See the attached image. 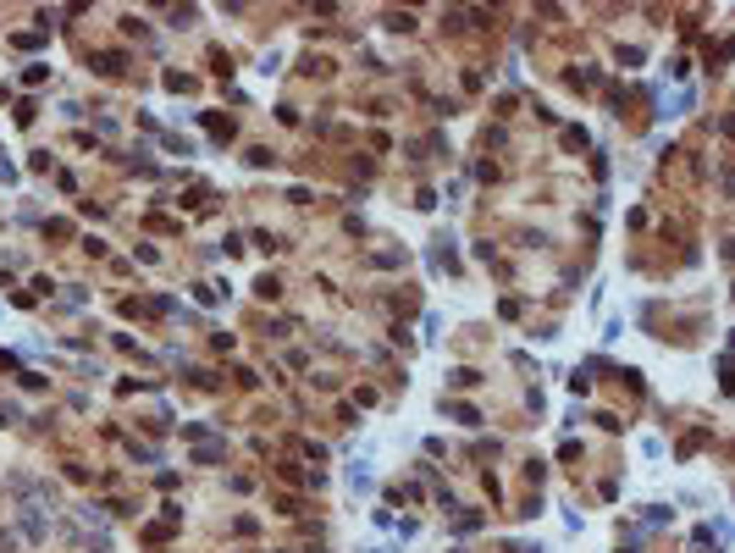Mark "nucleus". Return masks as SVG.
<instances>
[{
  "label": "nucleus",
  "instance_id": "nucleus-1",
  "mask_svg": "<svg viewBox=\"0 0 735 553\" xmlns=\"http://www.w3.org/2000/svg\"><path fill=\"white\" fill-rule=\"evenodd\" d=\"M6 492H11V504H17V537L22 542H50V520H56V487L50 482H34V476H22L11 470L6 476Z\"/></svg>",
  "mask_w": 735,
  "mask_h": 553
},
{
  "label": "nucleus",
  "instance_id": "nucleus-2",
  "mask_svg": "<svg viewBox=\"0 0 735 553\" xmlns=\"http://www.w3.org/2000/svg\"><path fill=\"white\" fill-rule=\"evenodd\" d=\"M94 66H100V72H105V78H116V72H122V50H105V56H94Z\"/></svg>",
  "mask_w": 735,
  "mask_h": 553
},
{
  "label": "nucleus",
  "instance_id": "nucleus-3",
  "mask_svg": "<svg viewBox=\"0 0 735 553\" xmlns=\"http://www.w3.org/2000/svg\"><path fill=\"white\" fill-rule=\"evenodd\" d=\"M221 454H227V448H216V443H199V448H194V459H199V465H216Z\"/></svg>",
  "mask_w": 735,
  "mask_h": 553
},
{
  "label": "nucleus",
  "instance_id": "nucleus-4",
  "mask_svg": "<svg viewBox=\"0 0 735 553\" xmlns=\"http://www.w3.org/2000/svg\"><path fill=\"white\" fill-rule=\"evenodd\" d=\"M254 294H260V299H276V294H282V282H276V276H260V282H254Z\"/></svg>",
  "mask_w": 735,
  "mask_h": 553
},
{
  "label": "nucleus",
  "instance_id": "nucleus-5",
  "mask_svg": "<svg viewBox=\"0 0 735 553\" xmlns=\"http://www.w3.org/2000/svg\"><path fill=\"white\" fill-rule=\"evenodd\" d=\"M387 28H393V34H409V28H415V17H409V11H393V17H387Z\"/></svg>",
  "mask_w": 735,
  "mask_h": 553
},
{
  "label": "nucleus",
  "instance_id": "nucleus-6",
  "mask_svg": "<svg viewBox=\"0 0 735 553\" xmlns=\"http://www.w3.org/2000/svg\"><path fill=\"white\" fill-rule=\"evenodd\" d=\"M476 382H481V377H476L470 365H459V371H454V387H476Z\"/></svg>",
  "mask_w": 735,
  "mask_h": 553
},
{
  "label": "nucleus",
  "instance_id": "nucleus-7",
  "mask_svg": "<svg viewBox=\"0 0 735 553\" xmlns=\"http://www.w3.org/2000/svg\"><path fill=\"white\" fill-rule=\"evenodd\" d=\"M0 553H17V532H6V526H0Z\"/></svg>",
  "mask_w": 735,
  "mask_h": 553
}]
</instances>
